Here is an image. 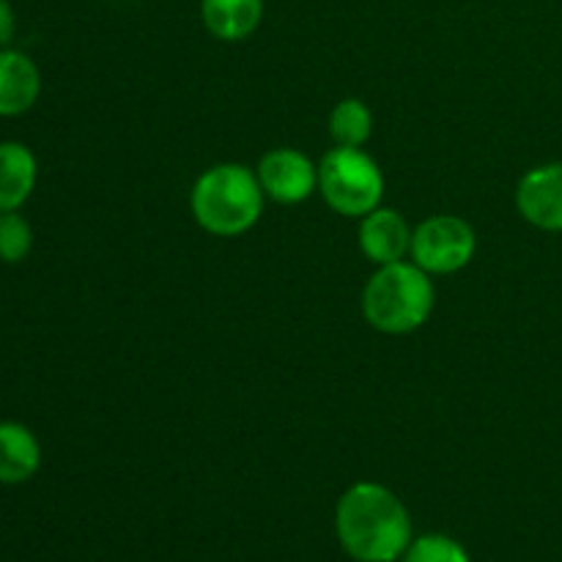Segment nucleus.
I'll return each mask as SVG.
<instances>
[{"label": "nucleus", "mask_w": 562, "mask_h": 562, "mask_svg": "<svg viewBox=\"0 0 562 562\" xmlns=\"http://www.w3.org/2000/svg\"><path fill=\"white\" fill-rule=\"evenodd\" d=\"M335 536L357 562H395L415 541L412 516L398 494L373 481L346 488L335 508Z\"/></svg>", "instance_id": "1"}, {"label": "nucleus", "mask_w": 562, "mask_h": 562, "mask_svg": "<svg viewBox=\"0 0 562 562\" xmlns=\"http://www.w3.org/2000/svg\"><path fill=\"white\" fill-rule=\"evenodd\" d=\"M261 181L256 170L239 162L212 165L198 176L190 192L195 223L212 236H241L258 225L263 214Z\"/></svg>", "instance_id": "2"}, {"label": "nucleus", "mask_w": 562, "mask_h": 562, "mask_svg": "<svg viewBox=\"0 0 562 562\" xmlns=\"http://www.w3.org/2000/svg\"><path fill=\"white\" fill-rule=\"evenodd\" d=\"M362 316L382 335H409L431 318L437 289L415 261L384 263L362 289Z\"/></svg>", "instance_id": "3"}, {"label": "nucleus", "mask_w": 562, "mask_h": 562, "mask_svg": "<svg viewBox=\"0 0 562 562\" xmlns=\"http://www.w3.org/2000/svg\"><path fill=\"white\" fill-rule=\"evenodd\" d=\"M318 192L340 217L362 220L382 206V168L362 148L335 146L318 162Z\"/></svg>", "instance_id": "4"}, {"label": "nucleus", "mask_w": 562, "mask_h": 562, "mask_svg": "<svg viewBox=\"0 0 562 562\" xmlns=\"http://www.w3.org/2000/svg\"><path fill=\"white\" fill-rule=\"evenodd\" d=\"M477 236L467 220L456 214H434L412 231V261L428 274H453L470 267Z\"/></svg>", "instance_id": "5"}, {"label": "nucleus", "mask_w": 562, "mask_h": 562, "mask_svg": "<svg viewBox=\"0 0 562 562\" xmlns=\"http://www.w3.org/2000/svg\"><path fill=\"white\" fill-rule=\"evenodd\" d=\"M261 190L269 201L280 206H296L318 190V165L300 148H272L256 168Z\"/></svg>", "instance_id": "6"}, {"label": "nucleus", "mask_w": 562, "mask_h": 562, "mask_svg": "<svg viewBox=\"0 0 562 562\" xmlns=\"http://www.w3.org/2000/svg\"><path fill=\"white\" fill-rule=\"evenodd\" d=\"M516 209L536 228L562 234V162L527 170L516 187Z\"/></svg>", "instance_id": "7"}, {"label": "nucleus", "mask_w": 562, "mask_h": 562, "mask_svg": "<svg viewBox=\"0 0 562 562\" xmlns=\"http://www.w3.org/2000/svg\"><path fill=\"white\" fill-rule=\"evenodd\" d=\"M360 250L376 267L404 261L412 250V228L395 209H373L360 220Z\"/></svg>", "instance_id": "8"}, {"label": "nucleus", "mask_w": 562, "mask_h": 562, "mask_svg": "<svg viewBox=\"0 0 562 562\" xmlns=\"http://www.w3.org/2000/svg\"><path fill=\"white\" fill-rule=\"evenodd\" d=\"M42 97L36 60L14 47H0V119H16L33 110Z\"/></svg>", "instance_id": "9"}, {"label": "nucleus", "mask_w": 562, "mask_h": 562, "mask_svg": "<svg viewBox=\"0 0 562 562\" xmlns=\"http://www.w3.org/2000/svg\"><path fill=\"white\" fill-rule=\"evenodd\" d=\"M38 181V159L25 143L0 140V214L20 212Z\"/></svg>", "instance_id": "10"}, {"label": "nucleus", "mask_w": 562, "mask_h": 562, "mask_svg": "<svg viewBox=\"0 0 562 562\" xmlns=\"http://www.w3.org/2000/svg\"><path fill=\"white\" fill-rule=\"evenodd\" d=\"M42 470V442L16 420H0V483L20 486Z\"/></svg>", "instance_id": "11"}, {"label": "nucleus", "mask_w": 562, "mask_h": 562, "mask_svg": "<svg viewBox=\"0 0 562 562\" xmlns=\"http://www.w3.org/2000/svg\"><path fill=\"white\" fill-rule=\"evenodd\" d=\"M201 16L214 38L241 42L261 25L263 0H201Z\"/></svg>", "instance_id": "12"}, {"label": "nucleus", "mask_w": 562, "mask_h": 562, "mask_svg": "<svg viewBox=\"0 0 562 562\" xmlns=\"http://www.w3.org/2000/svg\"><path fill=\"white\" fill-rule=\"evenodd\" d=\"M373 132V113L362 99H340L329 113V137L335 146L362 148Z\"/></svg>", "instance_id": "13"}, {"label": "nucleus", "mask_w": 562, "mask_h": 562, "mask_svg": "<svg viewBox=\"0 0 562 562\" xmlns=\"http://www.w3.org/2000/svg\"><path fill=\"white\" fill-rule=\"evenodd\" d=\"M401 560L404 562H472L470 552L464 549V543L445 536V532H426V536H417Z\"/></svg>", "instance_id": "14"}, {"label": "nucleus", "mask_w": 562, "mask_h": 562, "mask_svg": "<svg viewBox=\"0 0 562 562\" xmlns=\"http://www.w3.org/2000/svg\"><path fill=\"white\" fill-rule=\"evenodd\" d=\"M33 250V228L20 212L0 214V261L20 263Z\"/></svg>", "instance_id": "15"}, {"label": "nucleus", "mask_w": 562, "mask_h": 562, "mask_svg": "<svg viewBox=\"0 0 562 562\" xmlns=\"http://www.w3.org/2000/svg\"><path fill=\"white\" fill-rule=\"evenodd\" d=\"M16 33V14L9 0H0V47H11Z\"/></svg>", "instance_id": "16"}]
</instances>
